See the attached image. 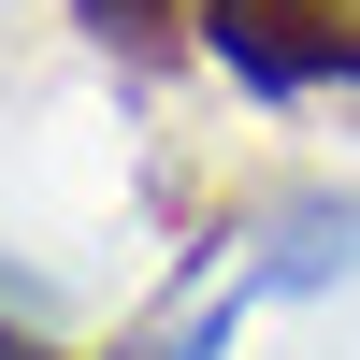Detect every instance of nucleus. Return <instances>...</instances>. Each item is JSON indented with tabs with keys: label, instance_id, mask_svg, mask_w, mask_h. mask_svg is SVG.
<instances>
[{
	"label": "nucleus",
	"instance_id": "3",
	"mask_svg": "<svg viewBox=\"0 0 360 360\" xmlns=\"http://www.w3.org/2000/svg\"><path fill=\"white\" fill-rule=\"evenodd\" d=\"M0 360H29V346H0Z\"/></svg>",
	"mask_w": 360,
	"mask_h": 360
},
{
	"label": "nucleus",
	"instance_id": "1",
	"mask_svg": "<svg viewBox=\"0 0 360 360\" xmlns=\"http://www.w3.org/2000/svg\"><path fill=\"white\" fill-rule=\"evenodd\" d=\"M202 44L274 101L360 86V0H202Z\"/></svg>",
	"mask_w": 360,
	"mask_h": 360
},
{
	"label": "nucleus",
	"instance_id": "2",
	"mask_svg": "<svg viewBox=\"0 0 360 360\" xmlns=\"http://www.w3.org/2000/svg\"><path fill=\"white\" fill-rule=\"evenodd\" d=\"M101 44H130V58H159V44H202V0H72Z\"/></svg>",
	"mask_w": 360,
	"mask_h": 360
}]
</instances>
